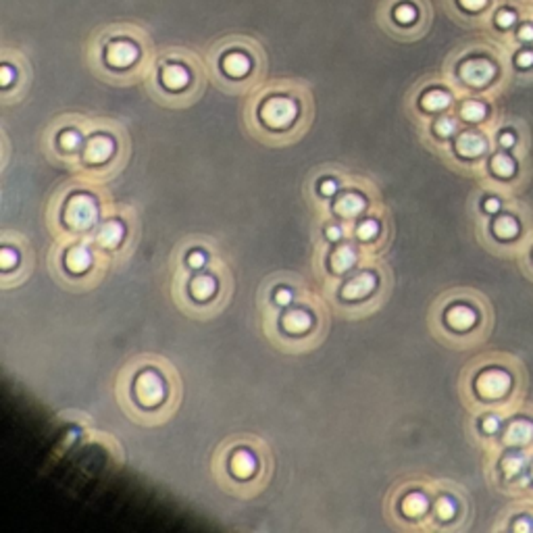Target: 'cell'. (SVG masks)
<instances>
[{
  "label": "cell",
  "instance_id": "cell-12",
  "mask_svg": "<svg viewBox=\"0 0 533 533\" xmlns=\"http://www.w3.org/2000/svg\"><path fill=\"white\" fill-rule=\"evenodd\" d=\"M113 150H115V144H113L111 138L97 136L86 146V158L90 163H105L106 158H111Z\"/></svg>",
  "mask_w": 533,
  "mask_h": 533
},
{
  "label": "cell",
  "instance_id": "cell-43",
  "mask_svg": "<svg viewBox=\"0 0 533 533\" xmlns=\"http://www.w3.org/2000/svg\"><path fill=\"white\" fill-rule=\"evenodd\" d=\"M340 236H342V230L340 227H327V238L329 240H340Z\"/></svg>",
  "mask_w": 533,
  "mask_h": 533
},
{
  "label": "cell",
  "instance_id": "cell-13",
  "mask_svg": "<svg viewBox=\"0 0 533 533\" xmlns=\"http://www.w3.org/2000/svg\"><path fill=\"white\" fill-rule=\"evenodd\" d=\"M161 80H163L165 88H169V90H182V88L188 86L190 73L183 65L171 63V65H165L161 69Z\"/></svg>",
  "mask_w": 533,
  "mask_h": 533
},
{
  "label": "cell",
  "instance_id": "cell-20",
  "mask_svg": "<svg viewBox=\"0 0 533 533\" xmlns=\"http://www.w3.org/2000/svg\"><path fill=\"white\" fill-rule=\"evenodd\" d=\"M365 208V200L357 194H346L335 202V213L342 215V217H354Z\"/></svg>",
  "mask_w": 533,
  "mask_h": 533
},
{
  "label": "cell",
  "instance_id": "cell-44",
  "mask_svg": "<svg viewBox=\"0 0 533 533\" xmlns=\"http://www.w3.org/2000/svg\"><path fill=\"white\" fill-rule=\"evenodd\" d=\"M531 529V525L528 523V521H519L517 525H515V531H523V533H528Z\"/></svg>",
  "mask_w": 533,
  "mask_h": 533
},
{
  "label": "cell",
  "instance_id": "cell-10",
  "mask_svg": "<svg viewBox=\"0 0 533 533\" xmlns=\"http://www.w3.org/2000/svg\"><path fill=\"white\" fill-rule=\"evenodd\" d=\"M221 69H224V72L233 80L244 78V75H249L250 72L249 55L240 53V50H230V53L221 56Z\"/></svg>",
  "mask_w": 533,
  "mask_h": 533
},
{
  "label": "cell",
  "instance_id": "cell-11",
  "mask_svg": "<svg viewBox=\"0 0 533 533\" xmlns=\"http://www.w3.org/2000/svg\"><path fill=\"white\" fill-rule=\"evenodd\" d=\"M376 288V277L371 273H360L354 279H351L344 288H342V296L348 298V300H357V298H365L369 292Z\"/></svg>",
  "mask_w": 533,
  "mask_h": 533
},
{
  "label": "cell",
  "instance_id": "cell-42",
  "mask_svg": "<svg viewBox=\"0 0 533 533\" xmlns=\"http://www.w3.org/2000/svg\"><path fill=\"white\" fill-rule=\"evenodd\" d=\"M500 208V200H496V199H490L486 202V211L487 213H496Z\"/></svg>",
  "mask_w": 533,
  "mask_h": 533
},
{
  "label": "cell",
  "instance_id": "cell-38",
  "mask_svg": "<svg viewBox=\"0 0 533 533\" xmlns=\"http://www.w3.org/2000/svg\"><path fill=\"white\" fill-rule=\"evenodd\" d=\"M498 425H500V423H498V419H496V417H487L486 421H484V429L487 431V434H494V431L498 429Z\"/></svg>",
  "mask_w": 533,
  "mask_h": 533
},
{
  "label": "cell",
  "instance_id": "cell-18",
  "mask_svg": "<svg viewBox=\"0 0 533 533\" xmlns=\"http://www.w3.org/2000/svg\"><path fill=\"white\" fill-rule=\"evenodd\" d=\"M533 437V425L529 421H515L506 431V444H512V446H521V444H528Z\"/></svg>",
  "mask_w": 533,
  "mask_h": 533
},
{
  "label": "cell",
  "instance_id": "cell-29",
  "mask_svg": "<svg viewBox=\"0 0 533 533\" xmlns=\"http://www.w3.org/2000/svg\"><path fill=\"white\" fill-rule=\"evenodd\" d=\"M494 230H496L500 238H512L519 232V225L512 217H500L496 224H494Z\"/></svg>",
  "mask_w": 533,
  "mask_h": 533
},
{
  "label": "cell",
  "instance_id": "cell-25",
  "mask_svg": "<svg viewBox=\"0 0 533 533\" xmlns=\"http://www.w3.org/2000/svg\"><path fill=\"white\" fill-rule=\"evenodd\" d=\"M512 47H519V44H533V11L519 25L515 36H512Z\"/></svg>",
  "mask_w": 533,
  "mask_h": 533
},
{
  "label": "cell",
  "instance_id": "cell-26",
  "mask_svg": "<svg viewBox=\"0 0 533 533\" xmlns=\"http://www.w3.org/2000/svg\"><path fill=\"white\" fill-rule=\"evenodd\" d=\"M486 105L481 100H467L465 105L461 106V115L467 122H481L486 117Z\"/></svg>",
  "mask_w": 533,
  "mask_h": 533
},
{
  "label": "cell",
  "instance_id": "cell-28",
  "mask_svg": "<svg viewBox=\"0 0 533 533\" xmlns=\"http://www.w3.org/2000/svg\"><path fill=\"white\" fill-rule=\"evenodd\" d=\"M492 169H494V173L500 177H509L515 173V163H512L511 157L496 155L492 158Z\"/></svg>",
  "mask_w": 533,
  "mask_h": 533
},
{
  "label": "cell",
  "instance_id": "cell-27",
  "mask_svg": "<svg viewBox=\"0 0 533 533\" xmlns=\"http://www.w3.org/2000/svg\"><path fill=\"white\" fill-rule=\"evenodd\" d=\"M354 261H357V255H354L352 249H348V246H344V249H340L338 252H335L334 258H332V266L338 273L351 269V266L354 265Z\"/></svg>",
  "mask_w": 533,
  "mask_h": 533
},
{
  "label": "cell",
  "instance_id": "cell-4",
  "mask_svg": "<svg viewBox=\"0 0 533 533\" xmlns=\"http://www.w3.org/2000/svg\"><path fill=\"white\" fill-rule=\"evenodd\" d=\"M500 0H442L448 17L465 28H486Z\"/></svg>",
  "mask_w": 533,
  "mask_h": 533
},
{
  "label": "cell",
  "instance_id": "cell-36",
  "mask_svg": "<svg viewBox=\"0 0 533 533\" xmlns=\"http://www.w3.org/2000/svg\"><path fill=\"white\" fill-rule=\"evenodd\" d=\"M188 263L190 266H194V269H199V266L205 265V255H202V252H192L188 258Z\"/></svg>",
  "mask_w": 533,
  "mask_h": 533
},
{
  "label": "cell",
  "instance_id": "cell-39",
  "mask_svg": "<svg viewBox=\"0 0 533 533\" xmlns=\"http://www.w3.org/2000/svg\"><path fill=\"white\" fill-rule=\"evenodd\" d=\"M335 190H338V186H335V182H332V180H327V182L321 183V194L332 196L335 192Z\"/></svg>",
  "mask_w": 533,
  "mask_h": 533
},
{
  "label": "cell",
  "instance_id": "cell-46",
  "mask_svg": "<svg viewBox=\"0 0 533 533\" xmlns=\"http://www.w3.org/2000/svg\"><path fill=\"white\" fill-rule=\"evenodd\" d=\"M531 473H533V469H531Z\"/></svg>",
  "mask_w": 533,
  "mask_h": 533
},
{
  "label": "cell",
  "instance_id": "cell-34",
  "mask_svg": "<svg viewBox=\"0 0 533 533\" xmlns=\"http://www.w3.org/2000/svg\"><path fill=\"white\" fill-rule=\"evenodd\" d=\"M61 146L67 150H73L80 146V136L75 131H63L61 133Z\"/></svg>",
  "mask_w": 533,
  "mask_h": 533
},
{
  "label": "cell",
  "instance_id": "cell-3",
  "mask_svg": "<svg viewBox=\"0 0 533 533\" xmlns=\"http://www.w3.org/2000/svg\"><path fill=\"white\" fill-rule=\"evenodd\" d=\"M531 11L533 6L525 4L523 0H500L490 19H487L486 30L492 36H496L498 40L511 42L517 28L525 17L531 15Z\"/></svg>",
  "mask_w": 533,
  "mask_h": 533
},
{
  "label": "cell",
  "instance_id": "cell-5",
  "mask_svg": "<svg viewBox=\"0 0 533 533\" xmlns=\"http://www.w3.org/2000/svg\"><path fill=\"white\" fill-rule=\"evenodd\" d=\"M296 113H298V106L294 100L275 97V98H269L263 105L261 117H263V122L269 125V128L283 130V128H288L292 122H294Z\"/></svg>",
  "mask_w": 533,
  "mask_h": 533
},
{
  "label": "cell",
  "instance_id": "cell-17",
  "mask_svg": "<svg viewBox=\"0 0 533 533\" xmlns=\"http://www.w3.org/2000/svg\"><path fill=\"white\" fill-rule=\"evenodd\" d=\"M255 469H257V461H255V456H252L250 453H246V450H242V453L233 454V459H232V471H233V475H238L240 479L250 478V475L255 473Z\"/></svg>",
  "mask_w": 533,
  "mask_h": 533
},
{
  "label": "cell",
  "instance_id": "cell-9",
  "mask_svg": "<svg viewBox=\"0 0 533 533\" xmlns=\"http://www.w3.org/2000/svg\"><path fill=\"white\" fill-rule=\"evenodd\" d=\"M512 379L506 371L492 369L478 379V392L484 398H503L511 390Z\"/></svg>",
  "mask_w": 533,
  "mask_h": 533
},
{
  "label": "cell",
  "instance_id": "cell-37",
  "mask_svg": "<svg viewBox=\"0 0 533 533\" xmlns=\"http://www.w3.org/2000/svg\"><path fill=\"white\" fill-rule=\"evenodd\" d=\"M290 300H292L290 290H277L275 292V302L277 304H290Z\"/></svg>",
  "mask_w": 533,
  "mask_h": 533
},
{
  "label": "cell",
  "instance_id": "cell-30",
  "mask_svg": "<svg viewBox=\"0 0 533 533\" xmlns=\"http://www.w3.org/2000/svg\"><path fill=\"white\" fill-rule=\"evenodd\" d=\"M503 469H504V473L506 475H517V473H521V469H523V456H506V459L503 461Z\"/></svg>",
  "mask_w": 533,
  "mask_h": 533
},
{
  "label": "cell",
  "instance_id": "cell-2",
  "mask_svg": "<svg viewBox=\"0 0 533 533\" xmlns=\"http://www.w3.org/2000/svg\"><path fill=\"white\" fill-rule=\"evenodd\" d=\"M500 69L503 67L498 63L496 48L490 44H478L467 48V55L456 67V75L469 88H486L498 80Z\"/></svg>",
  "mask_w": 533,
  "mask_h": 533
},
{
  "label": "cell",
  "instance_id": "cell-8",
  "mask_svg": "<svg viewBox=\"0 0 533 533\" xmlns=\"http://www.w3.org/2000/svg\"><path fill=\"white\" fill-rule=\"evenodd\" d=\"M136 396L144 406H157L165 396L161 377L155 371L140 373L136 379Z\"/></svg>",
  "mask_w": 533,
  "mask_h": 533
},
{
  "label": "cell",
  "instance_id": "cell-1",
  "mask_svg": "<svg viewBox=\"0 0 533 533\" xmlns=\"http://www.w3.org/2000/svg\"><path fill=\"white\" fill-rule=\"evenodd\" d=\"M377 17L394 38L415 40L429 30L434 6L431 0H382Z\"/></svg>",
  "mask_w": 533,
  "mask_h": 533
},
{
  "label": "cell",
  "instance_id": "cell-31",
  "mask_svg": "<svg viewBox=\"0 0 533 533\" xmlns=\"http://www.w3.org/2000/svg\"><path fill=\"white\" fill-rule=\"evenodd\" d=\"M436 131L440 133V136H450V133H454V131H456V122H454L453 117H442V119H437Z\"/></svg>",
  "mask_w": 533,
  "mask_h": 533
},
{
  "label": "cell",
  "instance_id": "cell-33",
  "mask_svg": "<svg viewBox=\"0 0 533 533\" xmlns=\"http://www.w3.org/2000/svg\"><path fill=\"white\" fill-rule=\"evenodd\" d=\"M437 515L440 519H453L454 517V504L450 498H440V503H437Z\"/></svg>",
  "mask_w": 533,
  "mask_h": 533
},
{
  "label": "cell",
  "instance_id": "cell-32",
  "mask_svg": "<svg viewBox=\"0 0 533 533\" xmlns=\"http://www.w3.org/2000/svg\"><path fill=\"white\" fill-rule=\"evenodd\" d=\"M377 224L376 221H365V224H360L359 225V230H357V233H359V238L360 240H371V238H376V233H377Z\"/></svg>",
  "mask_w": 533,
  "mask_h": 533
},
{
  "label": "cell",
  "instance_id": "cell-15",
  "mask_svg": "<svg viewBox=\"0 0 533 533\" xmlns=\"http://www.w3.org/2000/svg\"><path fill=\"white\" fill-rule=\"evenodd\" d=\"M456 150L462 157H478L486 150V140L478 136V133H462L459 142H456Z\"/></svg>",
  "mask_w": 533,
  "mask_h": 533
},
{
  "label": "cell",
  "instance_id": "cell-40",
  "mask_svg": "<svg viewBox=\"0 0 533 533\" xmlns=\"http://www.w3.org/2000/svg\"><path fill=\"white\" fill-rule=\"evenodd\" d=\"M0 75H3V81H0V84H3V86H9V84H11V80H13L11 67H9V65H3V69H0Z\"/></svg>",
  "mask_w": 533,
  "mask_h": 533
},
{
  "label": "cell",
  "instance_id": "cell-19",
  "mask_svg": "<svg viewBox=\"0 0 533 533\" xmlns=\"http://www.w3.org/2000/svg\"><path fill=\"white\" fill-rule=\"evenodd\" d=\"M123 240V225L119 221H109L103 225V230L98 233V242L105 249H115V246Z\"/></svg>",
  "mask_w": 533,
  "mask_h": 533
},
{
  "label": "cell",
  "instance_id": "cell-35",
  "mask_svg": "<svg viewBox=\"0 0 533 533\" xmlns=\"http://www.w3.org/2000/svg\"><path fill=\"white\" fill-rule=\"evenodd\" d=\"M0 265H3V269H11V266L17 265V255L13 252L11 249H4L0 252Z\"/></svg>",
  "mask_w": 533,
  "mask_h": 533
},
{
  "label": "cell",
  "instance_id": "cell-23",
  "mask_svg": "<svg viewBox=\"0 0 533 533\" xmlns=\"http://www.w3.org/2000/svg\"><path fill=\"white\" fill-rule=\"evenodd\" d=\"M402 511L409 517H421L427 511V500H425L423 494H409L402 503Z\"/></svg>",
  "mask_w": 533,
  "mask_h": 533
},
{
  "label": "cell",
  "instance_id": "cell-21",
  "mask_svg": "<svg viewBox=\"0 0 533 533\" xmlns=\"http://www.w3.org/2000/svg\"><path fill=\"white\" fill-rule=\"evenodd\" d=\"M310 327V317L304 310H290L283 317V329L290 334H304Z\"/></svg>",
  "mask_w": 533,
  "mask_h": 533
},
{
  "label": "cell",
  "instance_id": "cell-24",
  "mask_svg": "<svg viewBox=\"0 0 533 533\" xmlns=\"http://www.w3.org/2000/svg\"><path fill=\"white\" fill-rule=\"evenodd\" d=\"M217 285H215V279L213 277H196L192 283H190V292H192L194 298H199V300H205V298L213 296V292Z\"/></svg>",
  "mask_w": 533,
  "mask_h": 533
},
{
  "label": "cell",
  "instance_id": "cell-16",
  "mask_svg": "<svg viewBox=\"0 0 533 533\" xmlns=\"http://www.w3.org/2000/svg\"><path fill=\"white\" fill-rule=\"evenodd\" d=\"M475 321H478V317H475V313L469 307H454L448 310V323L453 326L454 329H459V332H462V329H469L475 326Z\"/></svg>",
  "mask_w": 533,
  "mask_h": 533
},
{
  "label": "cell",
  "instance_id": "cell-14",
  "mask_svg": "<svg viewBox=\"0 0 533 533\" xmlns=\"http://www.w3.org/2000/svg\"><path fill=\"white\" fill-rule=\"evenodd\" d=\"M419 103H421V106L425 111L436 113V111L448 109L450 103H453V97H450L446 90H442V88H431V90L423 92V97H421V100H419Z\"/></svg>",
  "mask_w": 533,
  "mask_h": 533
},
{
  "label": "cell",
  "instance_id": "cell-41",
  "mask_svg": "<svg viewBox=\"0 0 533 533\" xmlns=\"http://www.w3.org/2000/svg\"><path fill=\"white\" fill-rule=\"evenodd\" d=\"M500 144L509 148V146L515 144V136H512V133H503V136H500Z\"/></svg>",
  "mask_w": 533,
  "mask_h": 533
},
{
  "label": "cell",
  "instance_id": "cell-22",
  "mask_svg": "<svg viewBox=\"0 0 533 533\" xmlns=\"http://www.w3.org/2000/svg\"><path fill=\"white\" fill-rule=\"evenodd\" d=\"M92 263V257L90 252H88L86 249H81V246H78V249H72L69 250L67 255V266L72 269L73 273H84L88 266H90Z\"/></svg>",
  "mask_w": 533,
  "mask_h": 533
},
{
  "label": "cell",
  "instance_id": "cell-7",
  "mask_svg": "<svg viewBox=\"0 0 533 533\" xmlns=\"http://www.w3.org/2000/svg\"><path fill=\"white\" fill-rule=\"evenodd\" d=\"M138 56H140V48L131 40H128V38H122V40H111L105 48L106 65L117 67V69L131 67L133 63L138 61Z\"/></svg>",
  "mask_w": 533,
  "mask_h": 533
},
{
  "label": "cell",
  "instance_id": "cell-45",
  "mask_svg": "<svg viewBox=\"0 0 533 533\" xmlns=\"http://www.w3.org/2000/svg\"><path fill=\"white\" fill-rule=\"evenodd\" d=\"M525 4H529V6H533V0H523Z\"/></svg>",
  "mask_w": 533,
  "mask_h": 533
},
{
  "label": "cell",
  "instance_id": "cell-6",
  "mask_svg": "<svg viewBox=\"0 0 533 533\" xmlns=\"http://www.w3.org/2000/svg\"><path fill=\"white\" fill-rule=\"evenodd\" d=\"M97 215H98L97 205H94L90 196L78 194L67 202L65 221L67 225L73 227V230H88V227L94 225V221H97Z\"/></svg>",
  "mask_w": 533,
  "mask_h": 533
}]
</instances>
